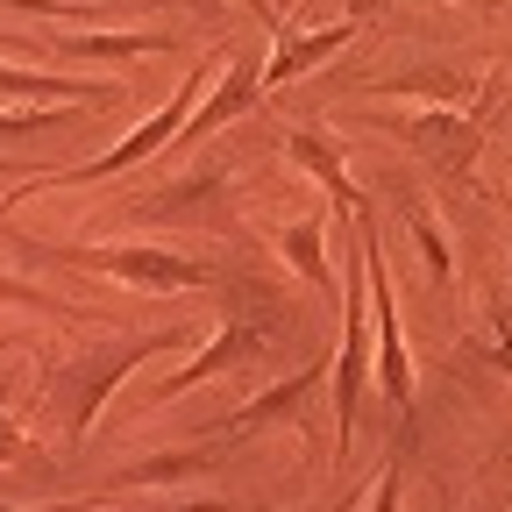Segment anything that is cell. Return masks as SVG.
Returning <instances> with one entry per match:
<instances>
[{
    "label": "cell",
    "instance_id": "obj_12",
    "mask_svg": "<svg viewBox=\"0 0 512 512\" xmlns=\"http://www.w3.org/2000/svg\"><path fill=\"white\" fill-rule=\"evenodd\" d=\"M0 299H29V292H22V285H15V278H0Z\"/></svg>",
    "mask_w": 512,
    "mask_h": 512
},
{
    "label": "cell",
    "instance_id": "obj_3",
    "mask_svg": "<svg viewBox=\"0 0 512 512\" xmlns=\"http://www.w3.org/2000/svg\"><path fill=\"white\" fill-rule=\"evenodd\" d=\"M349 43V22H335V29H320V36H299V43H278V57H271V79H299V72H313L328 50H342Z\"/></svg>",
    "mask_w": 512,
    "mask_h": 512
},
{
    "label": "cell",
    "instance_id": "obj_8",
    "mask_svg": "<svg viewBox=\"0 0 512 512\" xmlns=\"http://www.w3.org/2000/svg\"><path fill=\"white\" fill-rule=\"evenodd\" d=\"M0 93H29V100H50V93H72V86H50V79H22V72H0Z\"/></svg>",
    "mask_w": 512,
    "mask_h": 512
},
{
    "label": "cell",
    "instance_id": "obj_1",
    "mask_svg": "<svg viewBox=\"0 0 512 512\" xmlns=\"http://www.w3.org/2000/svg\"><path fill=\"white\" fill-rule=\"evenodd\" d=\"M86 264L107 271V278H136V285H150V292L200 285V264H185V256H171V249H93Z\"/></svg>",
    "mask_w": 512,
    "mask_h": 512
},
{
    "label": "cell",
    "instance_id": "obj_5",
    "mask_svg": "<svg viewBox=\"0 0 512 512\" xmlns=\"http://www.w3.org/2000/svg\"><path fill=\"white\" fill-rule=\"evenodd\" d=\"M249 93H256V72H249V64H235V79H228V86H221V93L207 100V114L192 121V136H200V128H214V121H228V114H235V107H242Z\"/></svg>",
    "mask_w": 512,
    "mask_h": 512
},
{
    "label": "cell",
    "instance_id": "obj_2",
    "mask_svg": "<svg viewBox=\"0 0 512 512\" xmlns=\"http://www.w3.org/2000/svg\"><path fill=\"white\" fill-rule=\"evenodd\" d=\"M413 136H420V143H427V150L441 157V171H463V164L477 157V128H470V121H448V114H427V121L413 128Z\"/></svg>",
    "mask_w": 512,
    "mask_h": 512
},
{
    "label": "cell",
    "instance_id": "obj_9",
    "mask_svg": "<svg viewBox=\"0 0 512 512\" xmlns=\"http://www.w3.org/2000/svg\"><path fill=\"white\" fill-rule=\"evenodd\" d=\"M50 114H0V136H15V128H43Z\"/></svg>",
    "mask_w": 512,
    "mask_h": 512
},
{
    "label": "cell",
    "instance_id": "obj_6",
    "mask_svg": "<svg viewBox=\"0 0 512 512\" xmlns=\"http://www.w3.org/2000/svg\"><path fill=\"white\" fill-rule=\"evenodd\" d=\"M285 249H292V264H299L313 285H328V271H320V235H313V228H292V235H285Z\"/></svg>",
    "mask_w": 512,
    "mask_h": 512
},
{
    "label": "cell",
    "instance_id": "obj_10",
    "mask_svg": "<svg viewBox=\"0 0 512 512\" xmlns=\"http://www.w3.org/2000/svg\"><path fill=\"white\" fill-rule=\"evenodd\" d=\"M377 512H399V477H384V491H377Z\"/></svg>",
    "mask_w": 512,
    "mask_h": 512
},
{
    "label": "cell",
    "instance_id": "obj_14",
    "mask_svg": "<svg viewBox=\"0 0 512 512\" xmlns=\"http://www.w3.org/2000/svg\"><path fill=\"white\" fill-rule=\"evenodd\" d=\"M491 356H498V363H505V370H512V342H498V349H491Z\"/></svg>",
    "mask_w": 512,
    "mask_h": 512
},
{
    "label": "cell",
    "instance_id": "obj_15",
    "mask_svg": "<svg viewBox=\"0 0 512 512\" xmlns=\"http://www.w3.org/2000/svg\"><path fill=\"white\" fill-rule=\"evenodd\" d=\"M185 512H228V505H185Z\"/></svg>",
    "mask_w": 512,
    "mask_h": 512
},
{
    "label": "cell",
    "instance_id": "obj_4",
    "mask_svg": "<svg viewBox=\"0 0 512 512\" xmlns=\"http://www.w3.org/2000/svg\"><path fill=\"white\" fill-rule=\"evenodd\" d=\"M313 384H320V370H306V377L278 384V392H264L249 413H235V427H256V420H271V413H292V406H299V392H313Z\"/></svg>",
    "mask_w": 512,
    "mask_h": 512
},
{
    "label": "cell",
    "instance_id": "obj_7",
    "mask_svg": "<svg viewBox=\"0 0 512 512\" xmlns=\"http://www.w3.org/2000/svg\"><path fill=\"white\" fill-rule=\"evenodd\" d=\"M72 50H86V57H136V50H150V36H100V43H72Z\"/></svg>",
    "mask_w": 512,
    "mask_h": 512
},
{
    "label": "cell",
    "instance_id": "obj_11",
    "mask_svg": "<svg viewBox=\"0 0 512 512\" xmlns=\"http://www.w3.org/2000/svg\"><path fill=\"white\" fill-rule=\"evenodd\" d=\"M15 448H22V441H15V427H8V420H0V456H15Z\"/></svg>",
    "mask_w": 512,
    "mask_h": 512
},
{
    "label": "cell",
    "instance_id": "obj_13",
    "mask_svg": "<svg viewBox=\"0 0 512 512\" xmlns=\"http://www.w3.org/2000/svg\"><path fill=\"white\" fill-rule=\"evenodd\" d=\"M0 8H50V0H0Z\"/></svg>",
    "mask_w": 512,
    "mask_h": 512
}]
</instances>
